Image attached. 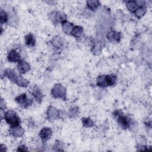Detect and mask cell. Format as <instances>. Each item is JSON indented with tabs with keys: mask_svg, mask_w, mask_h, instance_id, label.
<instances>
[{
	"mask_svg": "<svg viewBox=\"0 0 152 152\" xmlns=\"http://www.w3.org/2000/svg\"><path fill=\"white\" fill-rule=\"evenodd\" d=\"M4 119L6 122L9 124L11 127L20 125V119L13 110H8L4 113Z\"/></svg>",
	"mask_w": 152,
	"mask_h": 152,
	"instance_id": "6da1fadb",
	"label": "cell"
},
{
	"mask_svg": "<svg viewBox=\"0 0 152 152\" xmlns=\"http://www.w3.org/2000/svg\"><path fill=\"white\" fill-rule=\"evenodd\" d=\"M115 116L118 123L123 128H128L132 124V119L129 116L124 115L118 111L115 112Z\"/></svg>",
	"mask_w": 152,
	"mask_h": 152,
	"instance_id": "7a4b0ae2",
	"label": "cell"
},
{
	"mask_svg": "<svg viewBox=\"0 0 152 152\" xmlns=\"http://www.w3.org/2000/svg\"><path fill=\"white\" fill-rule=\"evenodd\" d=\"M16 102L24 108L28 107L33 103V100L28 97L26 93H23L15 98Z\"/></svg>",
	"mask_w": 152,
	"mask_h": 152,
	"instance_id": "3957f363",
	"label": "cell"
},
{
	"mask_svg": "<svg viewBox=\"0 0 152 152\" xmlns=\"http://www.w3.org/2000/svg\"><path fill=\"white\" fill-rule=\"evenodd\" d=\"M66 94V90L61 84H55L52 89V94L55 98H63Z\"/></svg>",
	"mask_w": 152,
	"mask_h": 152,
	"instance_id": "277c9868",
	"label": "cell"
},
{
	"mask_svg": "<svg viewBox=\"0 0 152 152\" xmlns=\"http://www.w3.org/2000/svg\"><path fill=\"white\" fill-rule=\"evenodd\" d=\"M24 129L20 126L11 127L9 129V133L14 137H20L24 134Z\"/></svg>",
	"mask_w": 152,
	"mask_h": 152,
	"instance_id": "5b68a950",
	"label": "cell"
},
{
	"mask_svg": "<svg viewBox=\"0 0 152 152\" xmlns=\"http://www.w3.org/2000/svg\"><path fill=\"white\" fill-rule=\"evenodd\" d=\"M59 114V113L57 110V109L53 106H50L48 107L47 110V117L49 120L50 121L55 120L58 118Z\"/></svg>",
	"mask_w": 152,
	"mask_h": 152,
	"instance_id": "8992f818",
	"label": "cell"
},
{
	"mask_svg": "<svg viewBox=\"0 0 152 152\" xmlns=\"http://www.w3.org/2000/svg\"><path fill=\"white\" fill-rule=\"evenodd\" d=\"M52 134V131L49 128H43L39 132V136L43 141H46L50 138Z\"/></svg>",
	"mask_w": 152,
	"mask_h": 152,
	"instance_id": "52a82bcc",
	"label": "cell"
},
{
	"mask_svg": "<svg viewBox=\"0 0 152 152\" xmlns=\"http://www.w3.org/2000/svg\"><path fill=\"white\" fill-rule=\"evenodd\" d=\"M8 60L11 62H19L20 55L18 52H17L15 50H11L10 51V52L8 54L7 56Z\"/></svg>",
	"mask_w": 152,
	"mask_h": 152,
	"instance_id": "ba28073f",
	"label": "cell"
},
{
	"mask_svg": "<svg viewBox=\"0 0 152 152\" xmlns=\"http://www.w3.org/2000/svg\"><path fill=\"white\" fill-rule=\"evenodd\" d=\"M30 69V65L29 64L23 61V60H20L18 63V70L19 72L21 74H24L26 72L28 71Z\"/></svg>",
	"mask_w": 152,
	"mask_h": 152,
	"instance_id": "9c48e42d",
	"label": "cell"
},
{
	"mask_svg": "<svg viewBox=\"0 0 152 152\" xmlns=\"http://www.w3.org/2000/svg\"><path fill=\"white\" fill-rule=\"evenodd\" d=\"M52 18L53 19V21H55L58 23H63L64 21H66V15L61 12H57L52 15Z\"/></svg>",
	"mask_w": 152,
	"mask_h": 152,
	"instance_id": "30bf717a",
	"label": "cell"
},
{
	"mask_svg": "<svg viewBox=\"0 0 152 152\" xmlns=\"http://www.w3.org/2000/svg\"><path fill=\"white\" fill-rule=\"evenodd\" d=\"M5 75L7 76L11 81L15 83L18 75L15 72L14 69H7L5 71Z\"/></svg>",
	"mask_w": 152,
	"mask_h": 152,
	"instance_id": "8fae6325",
	"label": "cell"
},
{
	"mask_svg": "<svg viewBox=\"0 0 152 152\" xmlns=\"http://www.w3.org/2000/svg\"><path fill=\"white\" fill-rule=\"evenodd\" d=\"M32 94H33V96H34V99L38 102H41V101L42 100V99H43V94L37 86H35L33 88Z\"/></svg>",
	"mask_w": 152,
	"mask_h": 152,
	"instance_id": "7c38bea8",
	"label": "cell"
},
{
	"mask_svg": "<svg viewBox=\"0 0 152 152\" xmlns=\"http://www.w3.org/2000/svg\"><path fill=\"white\" fill-rule=\"evenodd\" d=\"M62 24V28H63V30L66 33V34H71L72 30L74 28V26L72 23L68 22V21H64Z\"/></svg>",
	"mask_w": 152,
	"mask_h": 152,
	"instance_id": "4fadbf2b",
	"label": "cell"
},
{
	"mask_svg": "<svg viewBox=\"0 0 152 152\" xmlns=\"http://www.w3.org/2000/svg\"><path fill=\"white\" fill-rule=\"evenodd\" d=\"M107 37L109 40L112 41H115V42H119L121 39L120 34L118 32H116L115 31H110L107 34Z\"/></svg>",
	"mask_w": 152,
	"mask_h": 152,
	"instance_id": "5bb4252c",
	"label": "cell"
},
{
	"mask_svg": "<svg viewBox=\"0 0 152 152\" xmlns=\"http://www.w3.org/2000/svg\"><path fill=\"white\" fill-rule=\"evenodd\" d=\"M97 85L102 87H107L108 85L106 80V75H102L99 76L97 78Z\"/></svg>",
	"mask_w": 152,
	"mask_h": 152,
	"instance_id": "9a60e30c",
	"label": "cell"
},
{
	"mask_svg": "<svg viewBox=\"0 0 152 152\" xmlns=\"http://www.w3.org/2000/svg\"><path fill=\"white\" fill-rule=\"evenodd\" d=\"M15 83L21 87H27L28 84V82L27 81V80L24 78L21 75H18Z\"/></svg>",
	"mask_w": 152,
	"mask_h": 152,
	"instance_id": "2e32d148",
	"label": "cell"
},
{
	"mask_svg": "<svg viewBox=\"0 0 152 152\" xmlns=\"http://www.w3.org/2000/svg\"><path fill=\"white\" fill-rule=\"evenodd\" d=\"M87 6H88V8L92 11L96 10L100 6L99 1H96V0L88 1L87 2Z\"/></svg>",
	"mask_w": 152,
	"mask_h": 152,
	"instance_id": "e0dca14e",
	"label": "cell"
},
{
	"mask_svg": "<svg viewBox=\"0 0 152 152\" xmlns=\"http://www.w3.org/2000/svg\"><path fill=\"white\" fill-rule=\"evenodd\" d=\"M83 32V28L80 26H75L74 27V28L72 30V31L71 33V34L77 38H79L81 37V36L82 35Z\"/></svg>",
	"mask_w": 152,
	"mask_h": 152,
	"instance_id": "ac0fdd59",
	"label": "cell"
},
{
	"mask_svg": "<svg viewBox=\"0 0 152 152\" xmlns=\"http://www.w3.org/2000/svg\"><path fill=\"white\" fill-rule=\"evenodd\" d=\"M25 42L27 45L33 46L34 45L36 40L34 36L32 34H28L25 37Z\"/></svg>",
	"mask_w": 152,
	"mask_h": 152,
	"instance_id": "d6986e66",
	"label": "cell"
},
{
	"mask_svg": "<svg viewBox=\"0 0 152 152\" xmlns=\"http://www.w3.org/2000/svg\"><path fill=\"white\" fill-rule=\"evenodd\" d=\"M126 6L127 7V8L131 12H134L138 8L135 1H129L126 2Z\"/></svg>",
	"mask_w": 152,
	"mask_h": 152,
	"instance_id": "ffe728a7",
	"label": "cell"
},
{
	"mask_svg": "<svg viewBox=\"0 0 152 152\" xmlns=\"http://www.w3.org/2000/svg\"><path fill=\"white\" fill-rule=\"evenodd\" d=\"M106 80H107V83L108 86H113L115 84L116 81V77L114 74H110L106 75Z\"/></svg>",
	"mask_w": 152,
	"mask_h": 152,
	"instance_id": "44dd1931",
	"label": "cell"
},
{
	"mask_svg": "<svg viewBox=\"0 0 152 152\" xmlns=\"http://www.w3.org/2000/svg\"><path fill=\"white\" fill-rule=\"evenodd\" d=\"M82 122L84 126L88 128L91 127L93 125V122L90 118H82Z\"/></svg>",
	"mask_w": 152,
	"mask_h": 152,
	"instance_id": "7402d4cb",
	"label": "cell"
},
{
	"mask_svg": "<svg viewBox=\"0 0 152 152\" xmlns=\"http://www.w3.org/2000/svg\"><path fill=\"white\" fill-rule=\"evenodd\" d=\"M145 12H146V10L144 7H139L137 9V10L134 12L137 17L141 18L144 15Z\"/></svg>",
	"mask_w": 152,
	"mask_h": 152,
	"instance_id": "603a6c76",
	"label": "cell"
},
{
	"mask_svg": "<svg viewBox=\"0 0 152 152\" xmlns=\"http://www.w3.org/2000/svg\"><path fill=\"white\" fill-rule=\"evenodd\" d=\"M8 18H8V15L7 13L3 10H1V17H0L1 23L3 24V23L7 22L8 21Z\"/></svg>",
	"mask_w": 152,
	"mask_h": 152,
	"instance_id": "cb8c5ba5",
	"label": "cell"
},
{
	"mask_svg": "<svg viewBox=\"0 0 152 152\" xmlns=\"http://www.w3.org/2000/svg\"><path fill=\"white\" fill-rule=\"evenodd\" d=\"M61 43H62L61 40L58 37H55L53 40V42H52V43L53 44V45L56 47H58V48L60 47L61 46V45H62Z\"/></svg>",
	"mask_w": 152,
	"mask_h": 152,
	"instance_id": "d4e9b609",
	"label": "cell"
},
{
	"mask_svg": "<svg viewBox=\"0 0 152 152\" xmlns=\"http://www.w3.org/2000/svg\"><path fill=\"white\" fill-rule=\"evenodd\" d=\"M78 113V109L74 107H72L70 110H69V114L70 115L71 117H73V116H75L77 115Z\"/></svg>",
	"mask_w": 152,
	"mask_h": 152,
	"instance_id": "484cf974",
	"label": "cell"
},
{
	"mask_svg": "<svg viewBox=\"0 0 152 152\" xmlns=\"http://www.w3.org/2000/svg\"><path fill=\"white\" fill-rule=\"evenodd\" d=\"M17 150L18 151H27L28 150H27V147L25 145H21V146L18 147Z\"/></svg>",
	"mask_w": 152,
	"mask_h": 152,
	"instance_id": "4316f807",
	"label": "cell"
}]
</instances>
